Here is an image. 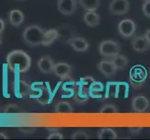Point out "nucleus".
Masks as SVG:
<instances>
[{"label": "nucleus", "mask_w": 150, "mask_h": 140, "mask_svg": "<svg viewBox=\"0 0 150 140\" xmlns=\"http://www.w3.org/2000/svg\"><path fill=\"white\" fill-rule=\"evenodd\" d=\"M31 64V57L22 50L10 51L7 56V65L14 73H25L30 69Z\"/></svg>", "instance_id": "1"}, {"label": "nucleus", "mask_w": 150, "mask_h": 140, "mask_svg": "<svg viewBox=\"0 0 150 140\" xmlns=\"http://www.w3.org/2000/svg\"><path fill=\"white\" fill-rule=\"evenodd\" d=\"M46 31L38 25H30L23 31V40L29 46L43 45Z\"/></svg>", "instance_id": "2"}, {"label": "nucleus", "mask_w": 150, "mask_h": 140, "mask_svg": "<svg viewBox=\"0 0 150 140\" xmlns=\"http://www.w3.org/2000/svg\"><path fill=\"white\" fill-rule=\"evenodd\" d=\"M99 53L105 58L113 59L115 56L120 54V46L115 40L112 39L103 40L99 45Z\"/></svg>", "instance_id": "3"}, {"label": "nucleus", "mask_w": 150, "mask_h": 140, "mask_svg": "<svg viewBox=\"0 0 150 140\" xmlns=\"http://www.w3.org/2000/svg\"><path fill=\"white\" fill-rule=\"evenodd\" d=\"M136 28V23L131 19H124L120 21L117 25L118 33L124 38H132L135 34Z\"/></svg>", "instance_id": "4"}, {"label": "nucleus", "mask_w": 150, "mask_h": 140, "mask_svg": "<svg viewBox=\"0 0 150 140\" xmlns=\"http://www.w3.org/2000/svg\"><path fill=\"white\" fill-rule=\"evenodd\" d=\"M146 77V72L142 66H135L131 71L130 82L135 89L141 88L144 85V82Z\"/></svg>", "instance_id": "5"}, {"label": "nucleus", "mask_w": 150, "mask_h": 140, "mask_svg": "<svg viewBox=\"0 0 150 140\" xmlns=\"http://www.w3.org/2000/svg\"><path fill=\"white\" fill-rule=\"evenodd\" d=\"M130 9L128 0H112L109 4V12L113 15L126 14Z\"/></svg>", "instance_id": "6"}, {"label": "nucleus", "mask_w": 150, "mask_h": 140, "mask_svg": "<svg viewBox=\"0 0 150 140\" xmlns=\"http://www.w3.org/2000/svg\"><path fill=\"white\" fill-rule=\"evenodd\" d=\"M97 68L103 75H105L107 77L114 76L117 70L115 64L113 63L112 59H107V58L100 61L99 64L97 65Z\"/></svg>", "instance_id": "7"}, {"label": "nucleus", "mask_w": 150, "mask_h": 140, "mask_svg": "<svg viewBox=\"0 0 150 140\" xmlns=\"http://www.w3.org/2000/svg\"><path fill=\"white\" fill-rule=\"evenodd\" d=\"M76 0H58L57 8L58 10L64 15H72L76 9Z\"/></svg>", "instance_id": "8"}, {"label": "nucleus", "mask_w": 150, "mask_h": 140, "mask_svg": "<svg viewBox=\"0 0 150 140\" xmlns=\"http://www.w3.org/2000/svg\"><path fill=\"white\" fill-rule=\"evenodd\" d=\"M71 71H72V67L69 64L65 63V62H59V63H56L54 65L53 73L59 79L66 80L69 77Z\"/></svg>", "instance_id": "9"}, {"label": "nucleus", "mask_w": 150, "mask_h": 140, "mask_svg": "<svg viewBox=\"0 0 150 140\" xmlns=\"http://www.w3.org/2000/svg\"><path fill=\"white\" fill-rule=\"evenodd\" d=\"M55 63L53 59L50 56H43L38 60V69L44 74H50L53 73Z\"/></svg>", "instance_id": "10"}, {"label": "nucleus", "mask_w": 150, "mask_h": 140, "mask_svg": "<svg viewBox=\"0 0 150 140\" xmlns=\"http://www.w3.org/2000/svg\"><path fill=\"white\" fill-rule=\"evenodd\" d=\"M68 44L72 47V49L79 53H84L89 50V42L84 38L75 37L68 40Z\"/></svg>", "instance_id": "11"}, {"label": "nucleus", "mask_w": 150, "mask_h": 140, "mask_svg": "<svg viewBox=\"0 0 150 140\" xmlns=\"http://www.w3.org/2000/svg\"><path fill=\"white\" fill-rule=\"evenodd\" d=\"M132 49L138 51V53H144L150 49V42L144 38V36H139V37L133 38L132 41Z\"/></svg>", "instance_id": "12"}, {"label": "nucleus", "mask_w": 150, "mask_h": 140, "mask_svg": "<svg viewBox=\"0 0 150 140\" xmlns=\"http://www.w3.org/2000/svg\"><path fill=\"white\" fill-rule=\"evenodd\" d=\"M132 109L136 112H144L149 107V100L146 96H135L132 101Z\"/></svg>", "instance_id": "13"}, {"label": "nucleus", "mask_w": 150, "mask_h": 140, "mask_svg": "<svg viewBox=\"0 0 150 140\" xmlns=\"http://www.w3.org/2000/svg\"><path fill=\"white\" fill-rule=\"evenodd\" d=\"M83 21L89 27H96L100 24L101 17L95 11H86L83 16Z\"/></svg>", "instance_id": "14"}, {"label": "nucleus", "mask_w": 150, "mask_h": 140, "mask_svg": "<svg viewBox=\"0 0 150 140\" xmlns=\"http://www.w3.org/2000/svg\"><path fill=\"white\" fill-rule=\"evenodd\" d=\"M8 22L13 26H20L24 22V14L20 9H11L8 12Z\"/></svg>", "instance_id": "15"}, {"label": "nucleus", "mask_w": 150, "mask_h": 140, "mask_svg": "<svg viewBox=\"0 0 150 140\" xmlns=\"http://www.w3.org/2000/svg\"><path fill=\"white\" fill-rule=\"evenodd\" d=\"M101 0H79V3L86 11H95L100 7Z\"/></svg>", "instance_id": "16"}, {"label": "nucleus", "mask_w": 150, "mask_h": 140, "mask_svg": "<svg viewBox=\"0 0 150 140\" xmlns=\"http://www.w3.org/2000/svg\"><path fill=\"white\" fill-rule=\"evenodd\" d=\"M58 37H59V33H58V31H57L56 29L46 30L43 46H46V47L50 46L57 38H58Z\"/></svg>", "instance_id": "17"}, {"label": "nucleus", "mask_w": 150, "mask_h": 140, "mask_svg": "<svg viewBox=\"0 0 150 140\" xmlns=\"http://www.w3.org/2000/svg\"><path fill=\"white\" fill-rule=\"evenodd\" d=\"M98 138L99 139H117V133L111 128H102L98 132Z\"/></svg>", "instance_id": "18"}, {"label": "nucleus", "mask_w": 150, "mask_h": 140, "mask_svg": "<svg viewBox=\"0 0 150 140\" xmlns=\"http://www.w3.org/2000/svg\"><path fill=\"white\" fill-rule=\"evenodd\" d=\"M54 111L56 113H72L73 112V107L68 102L61 101L58 104H56Z\"/></svg>", "instance_id": "19"}, {"label": "nucleus", "mask_w": 150, "mask_h": 140, "mask_svg": "<svg viewBox=\"0 0 150 140\" xmlns=\"http://www.w3.org/2000/svg\"><path fill=\"white\" fill-rule=\"evenodd\" d=\"M112 61H113V63L115 64L117 70L124 69L128 65V63H129V60H128L127 57L125 55H122V54H117V56L114 57V58L112 59Z\"/></svg>", "instance_id": "20"}, {"label": "nucleus", "mask_w": 150, "mask_h": 140, "mask_svg": "<svg viewBox=\"0 0 150 140\" xmlns=\"http://www.w3.org/2000/svg\"><path fill=\"white\" fill-rule=\"evenodd\" d=\"M17 90L15 89V95L17 96H25L30 92V86L24 81H19L16 86Z\"/></svg>", "instance_id": "21"}, {"label": "nucleus", "mask_w": 150, "mask_h": 140, "mask_svg": "<svg viewBox=\"0 0 150 140\" xmlns=\"http://www.w3.org/2000/svg\"><path fill=\"white\" fill-rule=\"evenodd\" d=\"M103 87L102 83L95 81L90 89V96L94 97V98L101 97L103 95Z\"/></svg>", "instance_id": "22"}, {"label": "nucleus", "mask_w": 150, "mask_h": 140, "mask_svg": "<svg viewBox=\"0 0 150 140\" xmlns=\"http://www.w3.org/2000/svg\"><path fill=\"white\" fill-rule=\"evenodd\" d=\"M89 98H90V92L83 89V88L79 87V89L76 92L75 100L79 103H84V102L88 101Z\"/></svg>", "instance_id": "23"}, {"label": "nucleus", "mask_w": 150, "mask_h": 140, "mask_svg": "<svg viewBox=\"0 0 150 140\" xmlns=\"http://www.w3.org/2000/svg\"><path fill=\"white\" fill-rule=\"evenodd\" d=\"M95 81L96 80L92 77H90V76L84 77L83 79H81V80H80V87L90 92L91 87L92 86V84H93Z\"/></svg>", "instance_id": "24"}, {"label": "nucleus", "mask_w": 150, "mask_h": 140, "mask_svg": "<svg viewBox=\"0 0 150 140\" xmlns=\"http://www.w3.org/2000/svg\"><path fill=\"white\" fill-rule=\"evenodd\" d=\"M100 113L102 114H115L117 112V107L114 105H110V104H107L101 107V109L99 110Z\"/></svg>", "instance_id": "25"}, {"label": "nucleus", "mask_w": 150, "mask_h": 140, "mask_svg": "<svg viewBox=\"0 0 150 140\" xmlns=\"http://www.w3.org/2000/svg\"><path fill=\"white\" fill-rule=\"evenodd\" d=\"M4 111L8 114H18L22 112V109L20 108L18 105H14V104H9L7 105L4 108Z\"/></svg>", "instance_id": "26"}, {"label": "nucleus", "mask_w": 150, "mask_h": 140, "mask_svg": "<svg viewBox=\"0 0 150 140\" xmlns=\"http://www.w3.org/2000/svg\"><path fill=\"white\" fill-rule=\"evenodd\" d=\"M71 138L72 139H89L90 136H89V134L83 131H77L72 134Z\"/></svg>", "instance_id": "27"}, {"label": "nucleus", "mask_w": 150, "mask_h": 140, "mask_svg": "<svg viewBox=\"0 0 150 140\" xmlns=\"http://www.w3.org/2000/svg\"><path fill=\"white\" fill-rule=\"evenodd\" d=\"M143 13L146 17L150 19V0H146L143 4Z\"/></svg>", "instance_id": "28"}, {"label": "nucleus", "mask_w": 150, "mask_h": 140, "mask_svg": "<svg viewBox=\"0 0 150 140\" xmlns=\"http://www.w3.org/2000/svg\"><path fill=\"white\" fill-rule=\"evenodd\" d=\"M63 138H64L63 134H62L61 133H58V132L51 133L48 136V139H63Z\"/></svg>", "instance_id": "29"}, {"label": "nucleus", "mask_w": 150, "mask_h": 140, "mask_svg": "<svg viewBox=\"0 0 150 140\" xmlns=\"http://www.w3.org/2000/svg\"><path fill=\"white\" fill-rule=\"evenodd\" d=\"M35 129L34 127H22L20 128V131L23 134H32L35 132Z\"/></svg>", "instance_id": "30"}, {"label": "nucleus", "mask_w": 150, "mask_h": 140, "mask_svg": "<svg viewBox=\"0 0 150 140\" xmlns=\"http://www.w3.org/2000/svg\"><path fill=\"white\" fill-rule=\"evenodd\" d=\"M142 130H143V127H132V128H130L131 133L133 134H139Z\"/></svg>", "instance_id": "31"}, {"label": "nucleus", "mask_w": 150, "mask_h": 140, "mask_svg": "<svg viewBox=\"0 0 150 140\" xmlns=\"http://www.w3.org/2000/svg\"><path fill=\"white\" fill-rule=\"evenodd\" d=\"M4 29H5V22L3 19L0 18V35L3 33Z\"/></svg>", "instance_id": "32"}, {"label": "nucleus", "mask_w": 150, "mask_h": 140, "mask_svg": "<svg viewBox=\"0 0 150 140\" xmlns=\"http://www.w3.org/2000/svg\"><path fill=\"white\" fill-rule=\"evenodd\" d=\"M144 36V38H146L149 41V42H150V29H147Z\"/></svg>", "instance_id": "33"}, {"label": "nucleus", "mask_w": 150, "mask_h": 140, "mask_svg": "<svg viewBox=\"0 0 150 140\" xmlns=\"http://www.w3.org/2000/svg\"><path fill=\"white\" fill-rule=\"evenodd\" d=\"M0 139H8V136H7V134H5V133H2V132H0Z\"/></svg>", "instance_id": "34"}, {"label": "nucleus", "mask_w": 150, "mask_h": 140, "mask_svg": "<svg viewBox=\"0 0 150 140\" xmlns=\"http://www.w3.org/2000/svg\"><path fill=\"white\" fill-rule=\"evenodd\" d=\"M0 44H1V38H0Z\"/></svg>", "instance_id": "35"}]
</instances>
